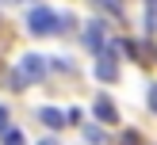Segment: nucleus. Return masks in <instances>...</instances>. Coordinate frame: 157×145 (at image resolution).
Segmentation results:
<instances>
[{
	"label": "nucleus",
	"mask_w": 157,
	"mask_h": 145,
	"mask_svg": "<svg viewBox=\"0 0 157 145\" xmlns=\"http://www.w3.org/2000/svg\"><path fill=\"white\" fill-rule=\"evenodd\" d=\"M27 27H31V34H58V31H65L69 27V19L61 12H54L50 4H38V8H31L27 12Z\"/></svg>",
	"instance_id": "obj_1"
},
{
	"label": "nucleus",
	"mask_w": 157,
	"mask_h": 145,
	"mask_svg": "<svg viewBox=\"0 0 157 145\" xmlns=\"http://www.w3.org/2000/svg\"><path fill=\"white\" fill-rule=\"evenodd\" d=\"M46 69H50V61H46L42 53H23L19 65H15V73H12V88H15V92L31 88L35 80H42V76H46Z\"/></svg>",
	"instance_id": "obj_2"
},
{
	"label": "nucleus",
	"mask_w": 157,
	"mask_h": 145,
	"mask_svg": "<svg viewBox=\"0 0 157 145\" xmlns=\"http://www.w3.org/2000/svg\"><path fill=\"white\" fill-rule=\"evenodd\" d=\"M96 76L107 80V84L119 76V46H104V50L96 53Z\"/></svg>",
	"instance_id": "obj_3"
},
{
	"label": "nucleus",
	"mask_w": 157,
	"mask_h": 145,
	"mask_svg": "<svg viewBox=\"0 0 157 145\" xmlns=\"http://www.w3.org/2000/svg\"><path fill=\"white\" fill-rule=\"evenodd\" d=\"M104 42H107V31H104V23H88V27H84V46H88L92 53H100L104 50Z\"/></svg>",
	"instance_id": "obj_4"
},
{
	"label": "nucleus",
	"mask_w": 157,
	"mask_h": 145,
	"mask_svg": "<svg viewBox=\"0 0 157 145\" xmlns=\"http://www.w3.org/2000/svg\"><path fill=\"white\" fill-rule=\"evenodd\" d=\"M92 111H96V118H100V122H107V126H115V122H119V111H115V103H111L107 96H100Z\"/></svg>",
	"instance_id": "obj_5"
},
{
	"label": "nucleus",
	"mask_w": 157,
	"mask_h": 145,
	"mask_svg": "<svg viewBox=\"0 0 157 145\" xmlns=\"http://www.w3.org/2000/svg\"><path fill=\"white\" fill-rule=\"evenodd\" d=\"M38 118H42L50 130H61V126H65V114H61L58 107H42V111H38Z\"/></svg>",
	"instance_id": "obj_6"
},
{
	"label": "nucleus",
	"mask_w": 157,
	"mask_h": 145,
	"mask_svg": "<svg viewBox=\"0 0 157 145\" xmlns=\"http://www.w3.org/2000/svg\"><path fill=\"white\" fill-rule=\"evenodd\" d=\"M0 141H4V145H27V137H23L19 126H8L4 134H0Z\"/></svg>",
	"instance_id": "obj_7"
},
{
	"label": "nucleus",
	"mask_w": 157,
	"mask_h": 145,
	"mask_svg": "<svg viewBox=\"0 0 157 145\" xmlns=\"http://www.w3.org/2000/svg\"><path fill=\"white\" fill-rule=\"evenodd\" d=\"M146 103H150V111L157 114V84H150V92H146Z\"/></svg>",
	"instance_id": "obj_8"
},
{
	"label": "nucleus",
	"mask_w": 157,
	"mask_h": 145,
	"mask_svg": "<svg viewBox=\"0 0 157 145\" xmlns=\"http://www.w3.org/2000/svg\"><path fill=\"white\" fill-rule=\"evenodd\" d=\"M123 145H138V130H123Z\"/></svg>",
	"instance_id": "obj_9"
},
{
	"label": "nucleus",
	"mask_w": 157,
	"mask_h": 145,
	"mask_svg": "<svg viewBox=\"0 0 157 145\" xmlns=\"http://www.w3.org/2000/svg\"><path fill=\"white\" fill-rule=\"evenodd\" d=\"M4 130H8V107L0 103V134H4Z\"/></svg>",
	"instance_id": "obj_10"
},
{
	"label": "nucleus",
	"mask_w": 157,
	"mask_h": 145,
	"mask_svg": "<svg viewBox=\"0 0 157 145\" xmlns=\"http://www.w3.org/2000/svg\"><path fill=\"white\" fill-rule=\"evenodd\" d=\"M38 145H61V141H58V137H42Z\"/></svg>",
	"instance_id": "obj_11"
}]
</instances>
